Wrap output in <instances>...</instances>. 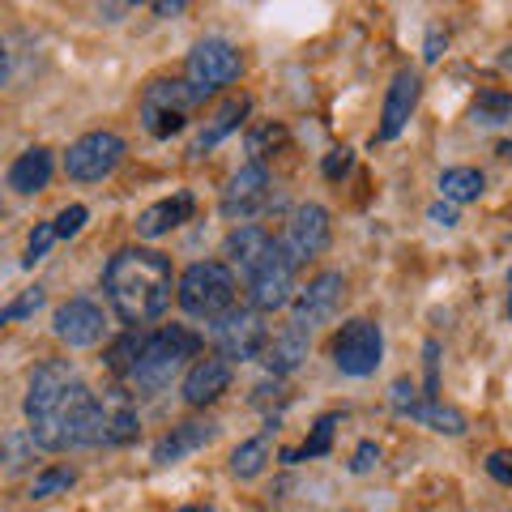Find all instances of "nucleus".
I'll use <instances>...</instances> for the list:
<instances>
[{
    "instance_id": "16",
    "label": "nucleus",
    "mask_w": 512,
    "mask_h": 512,
    "mask_svg": "<svg viewBox=\"0 0 512 512\" xmlns=\"http://www.w3.org/2000/svg\"><path fill=\"white\" fill-rule=\"evenodd\" d=\"M227 384H231V363L222 355H205V359H197L188 367L184 402L188 406H210V402H218V397L227 393Z\"/></svg>"
},
{
    "instance_id": "34",
    "label": "nucleus",
    "mask_w": 512,
    "mask_h": 512,
    "mask_svg": "<svg viewBox=\"0 0 512 512\" xmlns=\"http://www.w3.org/2000/svg\"><path fill=\"white\" fill-rule=\"evenodd\" d=\"M82 222H86V205H69V210H60V218L52 222L56 227V239H69L82 231Z\"/></svg>"
},
{
    "instance_id": "9",
    "label": "nucleus",
    "mask_w": 512,
    "mask_h": 512,
    "mask_svg": "<svg viewBox=\"0 0 512 512\" xmlns=\"http://www.w3.org/2000/svg\"><path fill=\"white\" fill-rule=\"evenodd\" d=\"M342 299H346V278L342 274H333V269H329V274H316L291 299V325L303 329V333H312L316 325H325V320L338 316Z\"/></svg>"
},
{
    "instance_id": "15",
    "label": "nucleus",
    "mask_w": 512,
    "mask_h": 512,
    "mask_svg": "<svg viewBox=\"0 0 512 512\" xmlns=\"http://www.w3.org/2000/svg\"><path fill=\"white\" fill-rule=\"evenodd\" d=\"M73 380H77L73 363H64V359L39 363L35 376H30V389H26V419H39L43 410H52V406L60 402V393L69 389Z\"/></svg>"
},
{
    "instance_id": "12",
    "label": "nucleus",
    "mask_w": 512,
    "mask_h": 512,
    "mask_svg": "<svg viewBox=\"0 0 512 512\" xmlns=\"http://www.w3.org/2000/svg\"><path fill=\"white\" fill-rule=\"evenodd\" d=\"M265 205H269V171H265V163L239 167V171L231 175L227 192H222V214L248 222L252 214H261Z\"/></svg>"
},
{
    "instance_id": "11",
    "label": "nucleus",
    "mask_w": 512,
    "mask_h": 512,
    "mask_svg": "<svg viewBox=\"0 0 512 512\" xmlns=\"http://www.w3.org/2000/svg\"><path fill=\"white\" fill-rule=\"evenodd\" d=\"M278 248L291 256L295 269L308 261V256L325 252L329 248V210L325 205H299L291 222H286V235L278 239Z\"/></svg>"
},
{
    "instance_id": "43",
    "label": "nucleus",
    "mask_w": 512,
    "mask_h": 512,
    "mask_svg": "<svg viewBox=\"0 0 512 512\" xmlns=\"http://www.w3.org/2000/svg\"><path fill=\"white\" fill-rule=\"evenodd\" d=\"M9 82V52H5V43H0V86Z\"/></svg>"
},
{
    "instance_id": "44",
    "label": "nucleus",
    "mask_w": 512,
    "mask_h": 512,
    "mask_svg": "<svg viewBox=\"0 0 512 512\" xmlns=\"http://www.w3.org/2000/svg\"><path fill=\"white\" fill-rule=\"evenodd\" d=\"M508 316H512V274H508Z\"/></svg>"
},
{
    "instance_id": "25",
    "label": "nucleus",
    "mask_w": 512,
    "mask_h": 512,
    "mask_svg": "<svg viewBox=\"0 0 512 512\" xmlns=\"http://www.w3.org/2000/svg\"><path fill=\"white\" fill-rule=\"evenodd\" d=\"M410 419H419V423H427L431 431H444V436H461L466 431V414L461 410H453V406H440V402H423L410 410Z\"/></svg>"
},
{
    "instance_id": "31",
    "label": "nucleus",
    "mask_w": 512,
    "mask_h": 512,
    "mask_svg": "<svg viewBox=\"0 0 512 512\" xmlns=\"http://www.w3.org/2000/svg\"><path fill=\"white\" fill-rule=\"evenodd\" d=\"M137 346H141V333L133 329V333H124V338L107 350V367L116 376H128V367H133V359H137Z\"/></svg>"
},
{
    "instance_id": "13",
    "label": "nucleus",
    "mask_w": 512,
    "mask_h": 512,
    "mask_svg": "<svg viewBox=\"0 0 512 512\" xmlns=\"http://www.w3.org/2000/svg\"><path fill=\"white\" fill-rule=\"evenodd\" d=\"M52 329H56V338L64 346H73V350H82V346H94L103 338V308L99 303H90V299H69V303H60L56 316H52Z\"/></svg>"
},
{
    "instance_id": "32",
    "label": "nucleus",
    "mask_w": 512,
    "mask_h": 512,
    "mask_svg": "<svg viewBox=\"0 0 512 512\" xmlns=\"http://www.w3.org/2000/svg\"><path fill=\"white\" fill-rule=\"evenodd\" d=\"M39 308H43V291L39 286H30V291H22L9 308H0V325H5V320H26V316H35Z\"/></svg>"
},
{
    "instance_id": "42",
    "label": "nucleus",
    "mask_w": 512,
    "mask_h": 512,
    "mask_svg": "<svg viewBox=\"0 0 512 512\" xmlns=\"http://www.w3.org/2000/svg\"><path fill=\"white\" fill-rule=\"evenodd\" d=\"M120 13H128V5H99V18L107 22H120Z\"/></svg>"
},
{
    "instance_id": "28",
    "label": "nucleus",
    "mask_w": 512,
    "mask_h": 512,
    "mask_svg": "<svg viewBox=\"0 0 512 512\" xmlns=\"http://www.w3.org/2000/svg\"><path fill=\"white\" fill-rule=\"evenodd\" d=\"M470 116H474V124H504V120H512V94H504V90L478 94Z\"/></svg>"
},
{
    "instance_id": "35",
    "label": "nucleus",
    "mask_w": 512,
    "mask_h": 512,
    "mask_svg": "<svg viewBox=\"0 0 512 512\" xmlns=\"http://www.w3.org/2000/svg\"><path fill=\"white\" fill-rule=\"evenodd\" d=\"M389 402H393V410H397V414H406V419H410V410L419 406L423 397H414V384H410V380H397L393 389H389Z\"/></svg>"
},
{
    "instance_id": "24",
    "label": "nucleus",
    "mask_w": 512,
    "mask_h": 512,
    "mask_svg": "<svg viewBox=\"0 0 512 512\" xmlns=\"http://www.w3.org/2000/svg\"><path fill=\"white\" fill-rule=\"evenodd\" d=\"M483 171H474V167H448L440 175V197L448 205H466V201H478L483 197Z\"/></svg>"
},
{
    "instance_id": "33",
    "label": "nucleus",
    "mask_w": 512,
    "mask_h": 512,
    "mask_svg": "<svg viewBox=\"0 0 512 512\" xmlns=\"http://www.w3.org/2000/svg\"><path fill=\"white\" fill-rule=\"evenodd\" d=\"M52 239H56V227H52V222H39V227L30 231V244H26V265L43 261L47 248H52Z\"/></svg>"
},
{
    "instance_id": "4",
    "label": "nucleus",
    "mask_w": 512,
    "mask_h": 512,
    "mask_svg": "<svg viewBox=\"0 0 512 512\" xmlns=\"http://www.w3.org/2000/svg\"><path fill=\"white\" fill-rule=\"evenodd\" d=\"M205 99H210V90L192 82H175V77L171 82H150L141 90V124L154 137H175L205 107Z\"/></svg>"
},
{
    "instance_id": "1",
    "label": "nucleus",
    "mask_w": 512,
    "mask_h": 512,
    "mask_svg": "<svg viewBox=\"0 0 512 512\" xmlns=\"http://www.w3.org/2000/svg\"><path fill=\"white\" fill-rule=\"evenodd\" d=\"M171 261L154 248H120L103 269V291L107 303L124 325H150L171 308Z\"/></svg>"
},
{
    "instance_id": "17",
    "label": "nucleus",
    "mask_w": 512,
    "mask_h": 512,
    "mask_svg": "<svg viewBox=\"0 0 512 512\" xmlns=\"http://www.w3.org/2000/svg\"><path fill=\"white\" fill-rule=\"evenodd\" d=\"M214 436H218V423H210V419H188L180 427H171V436L154 444V466H175L180 457L197 453V448H205Z\"/></svg>"
},
{
    "instance_id": "30",
    "label": "nucleus",
    "mask_w": 512,
    "mask_h": 512,
    "mask_svg": "<svg viewBox=\"0 0 512 512\" xmlns=\"http://www.w3.org/2000/svg\"><path fill=\"white\" fill-rule=\"evenodd\" d=\"M30 453H35V444H30L26 431H9V436H0V461H5V470H22Z\"/></svg>"
},
{
    "instance_id": "3",
    "label": "nucleus",
    "mask_w": 512,
    "mask_h": 512,
    "mask_svg": "<svg viewBox=\"0 0 512 512\" xmlns=\"http://www.w3.org/2000/svg\"><path fill=\"white\" fill-rule=\"evenodd\" d=\"M235 274L231 265L222 261H197L184 269L180 286H175V299L192 320H218L222 312L235 308Z\"/></svg>"
},
{
    "instance_id": "7",
    "label": "nucleus",
    "mask_w": 512,
    "mask_h": 512,
    "mask_svg": "<svg viewBox=\"0 0 512 512\" xmlns=\"http://www.w3.org/2000/svg\"><path fill=\"white\" fill-rule=\"evenodd\" d=\"M248 295H252V312H278L295 299V261L278 244L269 248V256L248 278Z\"/></svg>"
},
{
    "instance_id": "21",
    "label": "nucleus",
    "mask_w": 512,
    "mask_h": 512,
    "mask_svg": "<svg viewBox=\"0 0 512 512\" xmlns=\"http://www.w3.org/2000/svg\"><path fill=\"white\" fill-rule=\"evenodd\" d=\"M188 214H192V197L188 192H175V197H167V201H154L150 210L137 218V235L158 239V235L175 231L180 222H188Z\"/></svg>"
},
{
    "instance_id": "26",
    "label": "nucleus",
    "mask_w": 512,
    "mask_h": 512,
    "mask_svg": "<svg viewBox=\"0 0 512 512\" xmlns=\"http://www.w3.org/2000/svg\"><path fill=\"white\" fill-rule=\"evenodd\" d=\"M333 427H338V414H320L312 436L303 440V448H282V461H308V457H325L333 444Z\"/></svg>"
},
{
    "instance_id": "14",
    "label": "nucleus",
    "mask_w": 512,
    "mask_h": 512,
    "mask_svg": "<svg viewBox=\"0 0 512 512\" xmlns=\"http://www.w3.org/2000/svg\"><path fill=\"white\" fill-rule=\"evenodd\" d=\"M419 73L414 69H402L393 77V86H389V94H384V111H380V128H376V137L380 141H393V137H402V128H406V120H410V111H414V103H419Z\"/></svg>"
},
{
    "instance_id": "27",
    "label": "nucleus",
    "mask_w": 512,
    "mask_h": 512,
    "mask_svg": "<svg viewBox=\"0 0 512 512\" xmlns=\"http://www.w3.org/2000/svg\"><path fill=\"white\" fill-rule=\"evenodd\" d=\"M265 461H269V440L265 436H256V440H244L231 453V474L235 478H256L265 470Z\"/></svg>"
},
{
    "instance_id": "40",
    "label": "nucleus",
    "mask_w": 512,
    "mask_h": 512,
    "mask_svg": "<svg viewBox=\"0 0 512 512\" xmlns=\"http://www.w3.org/2000/svg\"><path fill=\"white\" fill-rule=\"evenodd\" d=\"M440 47H444V35H440V30H431V35H427V47H423V56H427V60H440Z\"/></svg>"
},
{
    "instance_id": "37",
    "label": "nucleus",
    "mask_w": 512,
    "mask_h": 512,
    "mask_svg": "<svg viewBox=\"0 0 512 512\" xmlns=\"http://www.w3.org/2000/svg\"><path fill=\"white\" fill-rule=\"evenodd\" d=\"M350 163H355V158H350V150H333V154L325 158V175H329V180H342V175L350 171Z\"/></svg>"
},
{
    "instance_id": "38",
    "label": "nucleus",
    "mask_w": 512,
    "mask_h": 512,
    "mask_svg": "<svg viewBox=\"0 0 512 512\" xmlns=\"http://www.w3.org/2000/svg\"><path fill=\"white\" fill-rule=\"evenodd\" d=\"M487 470H491V478H500V483L512 487V457L508 453H491L487 457Z\"/></svg>"
},
{
    "instance_id": "41",
    "label": "nucleus",
    "mask_w": 512,
    "mask_h": 512,
    "mask_svg": "<svg viewBox=\"0 0 512 512\" xmlns=\"http://www.w3.org/2000/svg\"><path fill=\"white\" fill-rule=\"evenodd\" d=\"M154 13H163V18H175V13H184V0H158Z\"/></svg>"
},
{
    "instance_id": "22",
    "label": "nucleus",
    "mask_w": 512,
    "mask_h": 512,
    "mask_svg": "<svg viewBox=\"0 0 512 512\" xmlns=\"http://www.w3.org/2000/svg\"><path fill=\"white\" fill-rule=\"evenodd\" d=\"M52 180V154L47 150H26L18 163L9 167V188L13 192H39Z\"/></svg>"
},
{
    "instance_id": "6",
    "label": "nucleus",
    "mask_w": 512,
    "mask_h": 512,
    "mask_svg": "<svg viewBox=\"0 0 512 512\" xmlns=\"http://www.w3.org/2000/svg\"><path fill=\"white\" fill-rule=\"evenodd\" d=\"M384 355V333L376 320H350L333 338V363L342 376H372Z\"/></svg>"
},
{
    "instance_id": "36",
    "label": "nucleus",
    "mask_w": 512,
    "mask_h": 512,
    "mask_svg": "<svg viewBox=\"0 0 512 512\" xmlns=\"http://www.w3.org/2000/svg\"><path fill=\"white\" fill-rule=\"evenodd\" d=\"M376 461H380V444H376V440H363V444L355 448V461H350V470H355V474H367V470L376 466Z\"/></svg>"
},
{
    "instance_id": "5",
    "label": "nucleus",
    "mask_w": 512,
    "mask_h": 512,
    "mask_svg": "<svg viewBox=\"0 0 512 512\" xmlns=\"http://www.w3.org/2000/svg\"><path fill=\"white\" fill-rule=\"evenodd\" d=\"M210 342L222 359H239V363H248V359H261V350L269 342V329H265V320L261 312H252V308H231V312H222L218 320H210Z\"/></svg>"
},
{
    "instance_id": "8",
    "label": "nucleus",
    "mask_w": 512,
    "mask_h": 512,
    "mask_svg": "<svg viewBox=\"0 0 512 512\" xmlns=\"http://www.w3.org/2000/svg\"><path fill=\"white\" fill-rule=\"evenodd\" d=\"M124 158V141L116 133H86L77 137L69 154H64V171H69V180H82V184H94L111 175L120 167Z\"/></svg>"
},
{
    "instance_id": "23",
    "label": "nucleus",
    "mask_w": 512,
    "mask_h": 512,
    "mask_svg": "<svg viewBox=\"0 0 512 512\" xmlns=\"http://www.w3.org/2000/svg\"><path fill=\"white\" fill-rule=\"evenodd\" d=\"M244 111H248V99H231V103H222V107L214 111V120L201 128V133H197V141H192V154H205V150H214L222 137H227V133H235V128H239V120H244Z\"/></svg>"
},
{
    "instance_id": "10",
    "label": "nucleus",
    "mask_w": 512,
    "mask_h": 512,
    "mask_svg": "<svg viewBox=\"0 0 512 512\" xmlns=\"http://www.w3.org/2000/svg\"><path fill=\"white\" fill-rule=\"evenodd\" d=\"M235 77H239V52L227 39H201L188 52V82L192 86L214 94L218 86H231Z\"/></svg>"
},
{
    "instance_id": "19",
    "label": "nucleus",
    "mask_w": 512,
    "mask_h": 512,
    "mask_svg": "<svg viewBox=\"0 0 512 512\" xmlns=\"http://www.w3.org/2000/svg\"><path fill=\"white\" fill-rule=\"evenodd\" d=\"M269 248H274V239H269L265 227H235L227 235V248H222V252H227V261L239 269V274L252 278L256 265L269 256ZM235 269H231V274H235Z\"/></svg>"
},
{
    "instance_id": "46",
    "label": "nucleus",
    "mask_w": 512,
    "mask_h": 512,
    "mask_svg": "<svg viewBox=\"0 0 512 512\" xmlns=\"http://www.w3.org/2000/svg\"><path fill=\"white\" fill-rule=\"evenodd\" d=\"M504 158H512V141H504Z\"/></svg>"
},
{
    "instance_id": "29",
    "label": "nucleus",
    "mask_w": 512,
    "mask_h": 512,
    "mask_svg": "<svg viewBox=\"0 0 512 512\" xmlns=\"http://www.w3.org/2000/svg\"><path fill=\"white\" fill-rule=\"evenodd\" d=\"M73 483H77V470L52 466V470L35 474V483H30V500H47V495H56V491H69Z\"/></svg>"
},
{
    "instance_id": "45",
    "label": "nucleus",
    "mask_w": 512,
    "mask_h": 512,
    "mask_svg": "<svg viewBox=\"0 0 512 512\" xmlns=\"http://www.w3.org/2000/svg\"><path fill=\"white\" fill-rule=\"evenodd\" d=\"M500 64H504V69H512V47H508V56H504Z\"/></svg>"
},
{
    "instance_id": "20",
    "label": "nucleus",
    "mask_w": 512,
    "mask_h": 512,
    "mask_svg": "<svg viewBox=\"0 0 512 512\" xmlns=\"http://www.w3.org/2000/svg\"><path fill=\"white\" fill-rule=\"evenodd\" d=\"M128 440H137V410L120 389H111L103 393V448H120Z\"/></svg>"
},
{
    "instance_id": "39",
    "label": "nucleus",
    "mask_w": 512,
    "mask_h": 512,
    "mask_svg": "<svg viewBox=\"0 0 512 512\" xmlns=\"http://www.w3.org/2000/svg\"><path fill=\"white\" fill-rule=\"evenodd\" d=\"M427 218H431V222H440V227H453V222H457V205L440 201V205H431V210H427Z\"/></svg>"
},
{
    "instance_id": "2",
    "label": "nucleus",
    "mask_w": 512,
    "mask_h": 512,
    "mask_svg": "<svg viewBox=\"0 0 512 512\" xmlns=\"http://www.w3.org/2000/svg\"><path fill=\"white\" fill-rule=\"evenodd\" d=\"M201 338L188 333L184 325H167L158 333H141V346H137V359L128 367V384L141 393H163L167 384L184 372L188 359H197Z\"/></svg>"
},
{
    "instance_id": "18",
    "label": "nucleus",
    "mask_w": 512,
    "mask_h": 512,
    "mask_svg": "<svg viewBox=\"0 0 512 512\" xmlns=\"http://www.w3.org/2000/svg\"><path fill=\"white\" fill-rule=\"evenodd\" d=\"M308 333L303 329H295V325H286V329H278L274 338L265 342V350H261V363L269 367V376H291L295 367L308 359Z\"/></svg>"
}]
</instances>
